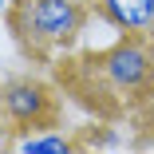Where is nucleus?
Returning <instances> with one entry per match:
<instances>
[{"instance_id":"nucleus-2","label":"nucleus","mask_w":154,"mask_h":154,"mask_svg":"<svg viewBox=\"0 0 154 154\" xmlns=\"http://www.w3.org/2000/svg\"><path fill=\"white\" fill-rule=\"evenodd\" d=\"M91 0H12L8 32L28 59H51L71 51L91 20Z\"/></svg>"},{"instance_id":"nucleus-6","label":"nucleus","mask_w":154,"mask_h":154,"mask_svg":"<svg viewBox=\"0 0 154 154\" xmlns=\"http://www.w3.org/2000/svg\"><path fill=\"white\" fill-rule=\"evenodd\" d=\"M8 4H12V0H0V12H4V8H8Z\"/></svg>"},{"instance_id":"nucleus-5","label":"nucleus","mask_w":154,"mask_h":154,"mask_svg":"<svg viewBox=\"0 0 154 154\" xmlns=\"http://www.w3.org/2000/svg\"><path fill=\"white\" fill-rule=\"evenodd\" d=\"M12 150L20 154H71V150H83L79 138L63 134V127H32V131H20L16 138H8Z\"/></svg>"},{"instance_id":"nucleus-4","label":"nucleus","mask_w":154,"mask_h":154,"mask_svg":"<svg viewBox=\"0 0 154 154\" xmlns=\"http://www.w3.org/2000/svg\"><path fill=\"white\" fill-rule=\"evenodd\" d=\"M91 8L119 36H150L154 40V0H91Z\"/></svg>"},{"instance_id":"nucleus-7","label":"nucleus","mask_w":154,"mask_h":154,"mask_svg":"<svg viewBox=\"0 0 154 154\" xmlns=\"http://www.w3.org/2000/svg\"><path fill=\"white\" fill-rule=\"evenodd\" d=\"M0 146H4V138H0Z\"/></svg>"},{"instance_id":"nucleus-3","label":"nucleus","mask_w":154,"mask_h":154,"mask_svg":"<svg viewBox=\"0 0 154 154\" xmlns=\"http://www.w3.org/2000/svg\"><path fill=\"white\" fill-rule=\"evenodd\" d=\"M0 119L12 122V131L55 127L59 122V95L40 75H16L0 87Z\"/></svg>"},{"instance_id":"nucleus-1","label":"nucleus","mask_w":154,"mask_h":154,"mask_svg":"<svg viewBox=\"0 0 154 154\" xmlns=\"http://www.w3.org/2000/svg\"><path fill=\"white\" fill-rule=\"evenodd\" d=\"M63 91L95 115H127L154 99V40L119 36L111 48L87 51L59 67Z\"/></svg>"}]
</instances>
